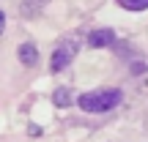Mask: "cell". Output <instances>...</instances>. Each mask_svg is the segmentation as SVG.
Returning <instances> with one entry per match:
<instances>
[{"label":"cell","mask_w":148,"mask_h":142,"mask_svg":"<svg viewBox=\"0 0 148 142\" xmlns=\"http://www.w3.org/2000/svg\"><path fill=\"white\" fill-rule=\"evenodd\" d=\"M112 30H104V27H99V30H90V36H88V44L90 47H107V44H112Z\"/></svg>","instance_id":"obj_3"},{"label":"cell","mask_w":148,"mask_h":142,"mask_svg":"<svg viewBox=\"0 0 148 142\" xmlns=\"http://www.w3.org/2000/svg\"><path fill=\"white\" fill-rule=\"evenodd\" d=\"M74 52H77V44H74V41H63V44H58V47H55V52H52V60H49V69H52V71L66 69V66L71 63Z\"/></svg>","instance_id":"obj_2"},{"label":"cell","mask_w":148,"mask_h":142,"mask_svg":"<svg viewBox=\"0 0 148 142\" xmlns=\"http://www.w3.org/2000/svg\"><path fill=\"white\" fill-rule=\"evenodd\" d=\"M121 90L118 88H101V90H90V93H82L77 99L79 109L85 112H110L112 107L121 104Z\"/></svg>","instance_id":"obj_1"},{"label":"cell","mask_w":148,"mask_h":142,"mask_svg":"<svg viewBox=\"0 0 148 142\" xmlns=\"http://www.w3.org/2000/svg\"><path fill=\"white\" fill-rule=\"evenodd\" d=\"M3 27H5V16H3V11H0V33H3Z\"/></svg>","instance_id":"obj_7"},{"label":"cell","mask_w":148,"mask_h":142,"mask_svg":"<svg viewBox=\"0 0 148 142\" xmlns=\"http://www.w3.org/2000/svg\"><path fill=\"white\" fill-rule=\"evenodd\" d=\"M19 60L25 66H33L38 60V55H36V47H33V44H22L19 47Z\"/></svg>","instance_id":"obj_4"},{"label":"cell","mask_w":148,"mask_h":142,"mask_svg":"<svg viewBox=\"0 0 148 142\" xmlns=\"http://www.w3.org/2000/svg\"><path fill=\"white\" fill-rule=\"evenodd\" d=\"M69 90H58V93H55V104H58V107H66V104H69Z\"/></svg>","instance_id":"obj_6"},{"label":"cell","mask_w":148,"mask_h":142,"mask_svg":"<svg viewBox=\"0 0 148 142\" xmlns=\"http://www.w3.org/2000/svg\"><path fill=\"white\" fill-rule=\"evenodd\" d=\"M118 3H121L123 8H129V11H143V8H148V0H118Z\"/></svg>","instance_id":"obj_5"}]
</instances>
